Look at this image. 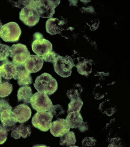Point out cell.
<instances>
[{
	"label": "cell",
	"instance_id": "6da1fadb",
	"mask_svg": "<svg viewBox=\"0 0 130 147\" xmlns=\"http://www.w3.org/2000/svg\"><path fill=\"white\" fill-rule=\"evenodd\" d=\"M35 88L38 92L51 95L57 90V81L49 74L44 73L37 77L34 84Z\"/></svg>",
	"mask_w": 130,
	"mask_h": 147
},
{
	"label": "cell",
	"instance_id": "7a4b0ae2",
	"mask_svg": "<svg viewBox=\"0 0 130 147\" xmlns=\"http://www.w3.org/2000/svg\"><path fill=\"white\" fill-rule=\"evenodd\" d=\"M53 65L56 73L63 78L71 76L72 69L75 66L74 60L70 56L63 57L60 55L58 57Z\"/></svg>",
	"mask_w": 130,
	"mask_h": 147
},
{
	"label": "cell",
	"instance_id": "3957f363",
	"mask_svg": "<svg viewBox=\"0 0 130 147\" xmlns=\"http://www.w3.org/2000/svg\"><path fill=\"white\" fill-rule=\"evenodd\" d=\"M21 30L19 25L14 22H10L3 26L0 30V37L6 42H16L21 37Z\"/></svg>",
	"mask_w": 130,
	"mask_h": 147
},
{
	"label": "cell",
	"instance_id": "277c9868",
	"mask_svg": "<svg viewBox=\"0 0 130 147\" xmlns=\"http://www.w3.org/2000/svg\"><path fill=\"white\" fill-rule=\"evenodd\" d=\"M30 102L33 108L37 112H47L53 105L48 95L41 92H37L33 95Z\"/></svg>",
	"mask_w": 130,
	"mask_h": 147
},
{
	"label": "cell",
	"instance_id": "5b68a950",
	"mask_svg": "<svg viewBox=\"0 0 130 147\" xmlns=\"http://www.w3.org/2000/svg\"><path fill=\"white\" fill-rule=\"evenodd\" d=\"M30 55L27 47L24 44H13L11 47L9 56L12 58V62L17 66L24 65Z\"/></svg>",
	"mask_w": 130,
	"mask_h": 147
},
{
	"label": "cell",
	"instance_id": "8992f818",
	"mask_svg": "<svg viewBox=\"0 0 130 147\" xmlns=\"http://www.w3.org/2000/svg\"><path fill=\"white\" fill-rule=\"evenodd\" d=\"M53 116L48 112H37L32 119V123L35 128L46 132L51 128Z\"/></svg>",
	"mask_w": 130,
	"mask_h": 147
},
{
	"label": "cell",
	"instance_id": "52a82bcc",
	"mask_svg": "<svg viewBox=\"0 0 130 147\" xmlns=\"http://www.w3.org/2000/svg\"><path fill=\"white\" fill-rule=\"evenodd\" d=\"M60 3V1H37L35 9L40 17L51 18Z\"/></svg>",
	"mask_w": 130,
	"mask_h": 147
},
{
	"label": "cell",
	"instance_id": "ba28073f",
	"mask_svg": "<svg viewBox=\"0 0 130 147\" xmlns=\"http://www.w3.org/2000/svg\"><path fill=\"white\" fill-rule=\"evenodd\" d=\"M19 18L26 26L32 27L38 24L40 16L36 9L28 5L21 9L19 13Z\"/></svg>",
	"mask_w": 130,
	"mask_h": 147
},
{
	"label": "cell",
	"instance_id": "9c48e42d",
	"mask_svg": "<svg viewBox=\"0 0 130 147\" xmlns=\"http://www.w3.org/2000/svg\"><path fill=\"white\" fill-rule=\"evenodd\" d=\"M33 51L37 56L43 57L51 52L53 45L48 40L44 38L33 39L32 44Z\"/></svg>",
	"mask_w": 130,
	"mask_h": 147
},
{
	"label": "cell",
	"instance_id": "30bf717a",
	"mask_svg": "<svg viewBox=\"0 0 130 147\" xmlns=\"http://www.w3.org/2000/svg\"><path fill=\"white\" fill-rule=\"evenodd\" d=\"M0 120L1 125L7 131L13 130L17 122L16 115L10 110H5L0 114Z\"/></svg>",
	"mask_w": 130,
	"mask_h": 147
},
{
	"label": "cell",
	"instance_id": "8fae6325",
	"mask_svg": "<svg viewBox=\"0 0 130 147\" xmlns=\"http://www.w3.org/2000/svg\"><path fill=\"white\" fill-rule=\"evenodd\" d=\"M70 127L65 119H58L52 123L51 134L55 137H60L70 131Z\"/></svg>",
	"mask_w": 130,
	"mask_h": 147
},
{
	"label": "cell",
	"instance_id": "7c38bea8",
	"mask_svg": "<svg viewBox=\"0 0 130 147\" xmlns=\"http://www.w3.org/2000/svg\"><path fill=\"white\" fill-rule=\"evenodd\" d=\"M20 86H28L32 84V78L30 72L26 69L25 65L17 66L16 73L13 76Z\"/></svg>",
	"mask_w": 130,
	"mask_h": 147
},
{
	"label": "cell",
	"instance_id": "4fadbf2b",
	"mask_svg": "<svg viewBox=\"0 0 130 147\" xmlns=\"http://www.w3.org/2000/svg\"><path fill=\"white\" fill-rule=\"evenodd\" d=\"M44 62V61L41 57L30 55L26 60L24 65L26 69L31 73H36L41 70Z\"/></svg>",
	"mask_w": 130,
	"mask_h": 147
},
{
	"label": "cell",
	"instance_id": "5bb4252c",
	"mask_svg": "<svg viewBox=\"0 0 130 147\" xmlns=\"http://www.w3.org/2000/svg\"><path fill=\"white\" fill-rule=\"evenodd\" d=\"M17 122L24 123L29 120L31 116V110L27 105L22 104L16 106L13 110Z\"/></svg>",
	"mask_w": 130,
	"mask_h": 147
},
{
	"label": "cell",
	"instance_id": "9a60e30c",
	"mask_svg": "<svg viewBox=\"0 0 130 147\" xmlns=\"http://www.w3.org/2000/svg\"><path fill=\"white\" fill-rule=\"evenodd\" d=\"M17 69V66L7 59L0 64V74L4 79L9 80L13 78Z\"/></svg>",
	"mask_w": 130,
	"mask_h": 147
},
{
	"label": "cell",
	"instance_id": "2e32d148",
	"mask_svg": "<svg viewBox=\"0 0 130 147\" xmlns=\"http://www.w3.org/2000/svg\"><path fill=\"white\" fill-rule=\"evenodd\" d=\"M78 61L79 63L75 65L78 73L87 77L92 72V61L91 60H88L82 57L79 58Z\"/></svg>",
	"mask_w": 130,
	"mask_h": 147
},
{
	"label": "cell",
	"instance_id": "e0dca14e",
	"mask_svg": "<svg viewBox=\"0 0 130 147\" xmlns=\"http://www.w3.org/2000/svg\"><path fill=\"white\" fill-rule=\"evenodd\" d=\"M64 24L63 21L57 18H51L46 23V31L52 35L59 34L61 27Z\"/></svg>",
	"mask_w": 130,
	"mask_h": 147
},
{
	"label": "cell",
	"instance_id": "ac0fdd59",
	"mask_svg": "<svg viewBox=\"0 0 130 147\" xmlns=\"http://www.w3.org/2000/svg\"><path fill=\"white\" fill-rule=\"evenodd\" d=\"M31 134V129L30 127L22 124L13 129L11 132V136L16 139H20L21 137L23 139H26L27 137H29Z\"/></svg>",
	"mask_w": 130,
	"mask_h": 147
},
{
	"label": "cell",
	"instance_id": "d6986e66",
	"mask_svg": "<svg viewBox=\"0 0 130 147\" xmlns=\"http://www.w3.org/2000/svg\"><path fill=\"white\" fill-rule=\"evenodd\" d=\"M66 121L70 128H77L83 123V118L80 112H73L68 113Z\"/></svg>",
	"mask_w": 130,
	"mask_h": 147
},
{
	"label": "cell",
	"instance_id": "ffe728a7",
	"mask_svg": "<svg viewBox=\"0 0 130 147\" xmlns=\"http://www.w3.org/2000/svg\"><path fill=\"white\" fill-rule=\"evenodd\" d=\"M32 96L31 88L28 86H23L19 89L17 93L18 102L22 101L25 104H28Z\"/></svg>",
	"mask_w": 130,
	"mask_h": 147
},
{
	"label": "cell",
	"instance_id": "44dd1931",
	"mask_svg": "<svg viewBox=\"0 0 130 147\" xmlns=\"http://www.w3.org/2000/svg\"><path fill=\"white\" fill-rule=\"evenodd\" d=\"M77 142L76 136L73 131H69L60 137V144L62 146L72 147Z\"/></svg>",
	"mask_w": 130,
	"mask_h": 147
},
{
	"label": "cell",
	"instance_id": "7402d4cb",
	"mask_svg": "<svg viewBox=\"0 0 130 147\" xmlns=\"http://www.w3.org/2000/svg\"><path fill=\"white\" fill-rule=\"evenodd\" d=\"M83 92V88L80 84H76L72 88L68 90L67 96L70 100L77 99L80 96L81 94Z\"/></svg>",
	"mask_w": 130,
	"mask_h": 147
},
{
	"label": "cell",
	"instance_id": "603a6c76",
	"mask_svg": "<svg viewBox=\"0 0 130 147\" xmlns=\"http://www.w3.org/2000/svg\"><path fill=\"white\" fill-rule=\"evenodd\" d=\"M83 105V102L80 97L77 99L71 100L68 105V113L70 112H80Z\"/></svg>",
	"mask_w": 130,
	"mask_h": 147
},
{
	"label": "cell",
	"instance_id": "cb8c5ba5",
	"mask_svg": "<svg viewBox=\"0 0 130 147\" xmlns=\"http://www.w3.org/2000/svg\"><path fill=\"white\" fill-rule=\"evenodd\" d=\"M13 90L12 84L7 82H3L0 83V97L8 96Z\"/></svg>",
	"mask_w": 130,
	"mask_h": 147
},
{
	"label": "cell",
	"instance_id": "d4e9b609",
	"mask_svg": "<svg viewBox=\"0 0 130 147\" xmlns=\"http://www.w3.org/2000/svg\"><path fill=\"white\" fill-rule=\"evenodd\" d=\"M103 113H105L108 116L112 115L115 112V108L113 105L107 101H104L101 103L99 108Z\"/></svg>",
	"mask_w": 130,
	"mask_h": 147
},
{
	"label": "cell",
	"instance_id": "484cf974",
	"mask_svg": "<svg viewBox=\"0 0 130 147\" xmlns=\"http://www.w3.org/2000/svg\"><path fill=\"white\" fill-rule=\"evenodd\" d=\"M10 48L8 45L0 43V61L7 59L10 55Z\"/></svg>",
	"mask_w": 130,
	"mask_h": 147
},
{
	"label": "cell",
	"instance_id": "4316f807",
	"mask_svg": "<svg viewBox=\"0 0 130 147\" xmlns=\"http://www.w3.org/2000/svg\"><path fill=\"white\" fill-rule=\"evenodd\" d=\"M48 112L52 114L53 117H58L65 113L63 108L60 105H53L52 108Z\"/></svg>",
	"mask_w": 130,
	"mask_h": 147
},
{
	"label": "cell",
	"instance_id": "83f0119b",
	"mask_svg": "<svg viewBox=\"0 0 130 147\" xmlns=\"http://www.w3.org/2000/svg\"><path fill=\"white\" fill-rule=\"evenodd\" d=\"M59 55L54 51H52L49 54L42 57V59L44 61L51 63L53 64Z\"/></svg>",
	"mask_w": 130,
	"mask_h": 147
},
{
	"label": "cell",
	"instance_id": "f1b7e54d",
	"mask_svg": "<svg viewBox=\"0 0 130 147\" xmlns=\"http://www.w3.org/2000/svg\"><path fill=\"white\" fill-rule=\"evenodd\" d=\"M96 140L93 137H87L85 138L82 142L83 147H93L96 145Z\"/></svg>",
	"mask_w": 130,
	"mask_h": 147
},
{
	"label": "cell",
	"instance_id": "f546056e",
	"mask_svg": "<svg viewBox=\"0 0 130 147\" xmlns=\"http://www.w3.org/2000/svg\"><path fill=\"white\" fill-rule=\"evenodd\" d=\"M7 110H12L11 105L5 99H0V114L3 111Z\"/></svg>",
	"mask_w": 130,
	"mask_h": 147
},
{
	"label": "cell",
	"instance_id": "4dcf8cb0",
	"mask_svg": "<svg viewBox=\"0 0 130 147\" xmlns=\"http://www.w3.org/2000/svg\"><path fill=\"white\" fill-rule=\"evenodd\" d=\"M7 131L0 124V145L3 144L6 141Z\"/></svg>",
	"mask_w": 130,
	"mask_h": 147
},
{
	"label": "cell",
	"instance_id": "1f68e13d",
	"mask_svg": "<svg viewBox=\"0 0 130 147\" xmlns=\"http://www.w3.org/2000/svg\"><path fill=\"white\" fill-rule=\"evenodd\" d=\"M78 129L82 132H84V131H87L88 129V125H87V123L84 122L83 123L81 124L78 127Z\"/></svg>",
	"mask_w": 130,
	"mask_h": 147
},
{
	"label": "cell",
	"instance_id": "d6a6232c",
	"mask_svg": "<svg viewBox=\"0 0 130 147\" xmlns=\"http://www.w3.org/2000/svg\"><path fill=\"white\" fill-rule=\"evenodd\" d=\"M3 26V24L1 22V21H0V30H1V28H2V27Z\"/></svg>",
	"mask_w": 130,
	"mask_h": 147
},
{
	"label": "cell",
	"instance_id": "836d02e7",
	"mask_svg": "<svg viewBox=\"0 0 130 147\" xmlns=\"http://www.w3.org/2000/svg\"><path fill=\"white\" fill-rule=\"evenodd\" d=\"M2 81V78H1V74H0V83Z\"/></svg>",
	"mask_w": 130,
	"mask_h": 147
},
{
	"label": "cell",
	"instance_id": "e575fe53",
	"mask_svg": "<svg viewBox=\"0 0 130 147\" xmlns=\"http://www.w3.org/2000/svg\"><path fill=\"white\" fill-rule=\"evenodd\" d=\"M0 43H1V42H0Z\"/></svg>",
	"mask_w": 130,
	"mask_h": 147
}]
</instances>
